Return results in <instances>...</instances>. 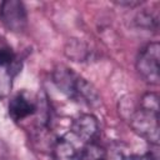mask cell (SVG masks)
I'll return each instance as SVG.
<instances>
[{
  "instance_id": "obj_4",
  "label": "cell",
  "mask_w": 160,
  "mask_h": 160,
  "mask_svg": "<svg viewBox=\"0 0 160 160\" xmlns=\"http://www.w3.org/2000/svg\"><path fill=\"white\" fill-rule=\"evenodd\" d=\"M0 21L10 31L20 32L26 28L28 14L19 0H5L0 4Z\"/></svg>"
},
{
  "instance_id": "obj_12",
  "label": "cell",
  "mask_w": 160,
  "mask_h": 160,
  "mask_svg": "<svg viewBox=\"0 0 160 160\" xmlns=\"http://www.w3.org/2000/svg\"><path fill=\"white\" fill-rule=\"evenodd\" d=\"M121 160H156V159L150 152H146L142 155H129V156L122 158Z\"/></svg>"
},
{
  "instance_id": "obj_9",
  "label": "cell",
  "mask_w": 160,
  "mask_h": 160,
  "mask_svg": "<svg viewBox=\"0 0 160 160\" xmlns=\"http://www.w3.org/2000/svg\"><path fill=\"white\" fill-rule=\"evenodd\" d=\"M81 160H106V152L96 142L88 144L81 150Z\"/></svg>"
},
{
  "instance_id": "obj_5",
  "label": "cell",
  "mask_w": 160,
  "mask_h": 160,
  "mask_svg": "<svg viewBox=\"0 0 160 160\" xmlns=\"http://www.w3.org/2000/svg\"><path fill=\"white\" fill-rule=\"evenodd\" d=\"M70 132L85 145L96 142L100 132L98 119L91 114H82L72 121Z\"/></svg>"
},
{
  "instance_id": "obj_11",
  "label": "cell",
  "mask_w": 160,
  "mask_h": 160,
  "mask_svg": "<svg viewBox=\"0 0 160 160\" xmlns=\"http://www.w3.org/2000/svg\"><path fill=\"white\" fill-rule=\"evenodd\" d=\"M158 14H150L149 11H142L141 14L138 15L136 18V24L142 28H148V29H158Z\"/></svg>"
},
{
  "instance_id": "obj_7",
  "label": "cell",
  "mask_w": 160,
  "mask_h": 160,
  "mask_svg": "<svg viewBox=\"0 0 160 160\" xmlns=\"http://www.w3.org/2000/svg\"><path fill=\"white\" fill-rule=\"evenodd\" d=\"M51 154L55 160H81V151L76 149L68 136L55 140Z\"/></svg>"
},
{
  "instance_id": "obj_13",
  "label": "cell",
  "mask_w": 160,
  "mask_h": 160,
  "mask_svg": "<svg viewBox=\"0 0 160 160\" xmlns=\"http://www.w3.org/2000/svg\"><path fill=\"white\" fill-rule=\"evenodd\" d=\"M116 4L122 5V6H136V5H140L141 1H118Z\"/></svg>"
},
{
  "instance_id": "obj_2",
  "label": "cell",
  "mask_w": 160,
  "mask_h": 160,
  "mask_svg": "<svg viewBox=\"0 0 160 160\" xmlns=\"http://www.w3.org/2000/svg\"><path fill=\"white\" fill-rule=\"evenodd\" d=\"M52 80L60 91L78 102H82L88 106H96L101 101L92 84L65 65H58L54 69Z\"/></svg>"
},
{
  "instance_id": "obj_8",
  "label": "cell",
  "mask_w": 160,
  "mask_h": 160,
  "mask_svg": "<svg viewBox=\"0 0 160 160\" xmlns=\"http://www.w3.org/2000/svg\"><path fill=\"white\" fill-rule=\"evenodd\" d=\"M65 54L68 58L75 61H84L89 55V50L86 45L80 40H71L65 48Z\"/></svg>"
},
{
  "instance_id": "obj_10",
  "label": "cell",
  "mask_w": 160,
  "mask_h": 160,
  "mask_svg": "<svg viewBox=\"0 0 160 160\" xmlns=\"http://www.w3.org/2000/svg\"><path fill=\"white\" fill-rule=\"evenodd\" d=\"M14 62H15V52L4 39H0V66L11 68Z\"/></svg>"
},
{
  "instance_id": "obj_6",
  "label": "cell",
  "mask_w": 160,
  "mask_h": 160,
  "mask_svg": "<svg viewBox=\"0 0 160 160\" xmlns=\"http://www.w3.org/2000/svg\"><path fill=\"white\" fill-rule=\"evenodd\" d=\"M36 110V104L24 94L15 95L9 102V115L14 121H21L26 119L34 115Z\"/></svg>"
},
{
  "instance_id": "obj_3",
  "label": "cell",
  "mask_w": 160,
  "mask_h": 160,
  "mask_svg": "<svg viewBox=\"0 0 160 160\" xmlns=\"http://www.w3.org/2000/svg\"><path fill=\"white\" fill-rule=\"evenodd\" d=\"M160 45L150 42L144 46L136 59V70L140 76L151 85H158L160 81Z\"/></svg>"
},
{
  "instance_id": "obj_1",
  "label": "cell",
  "mask_w": 160,
  "mask_h": 160,
  "mask_svg": "<svg viewBox=\"0 0 160 160\" xmlns=\"http://www.w3.org/2000/svg\"><path fill=\"white\" fill-rule=\"evenodd\" d=\"M131 129L152 145L159 144V96L155 92H146L139 104L124 115Z\"/></svg>"
}]
</instances>
